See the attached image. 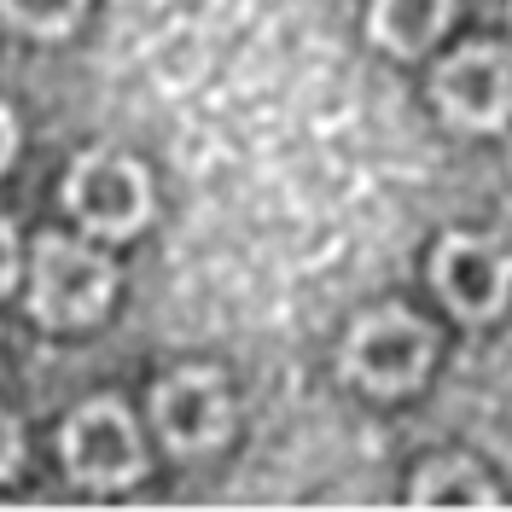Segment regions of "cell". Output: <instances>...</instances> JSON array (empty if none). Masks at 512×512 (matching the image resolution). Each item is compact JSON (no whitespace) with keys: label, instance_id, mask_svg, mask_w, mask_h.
Returning <instances> with one entry per match:
<instances>
[{"label":"cell","instance_id":"6da1fadb","mask_svg":"<svg viewBox=\"0 0 512 512\" xmlns=\"http://www.w3.org/2000/svg\"><path fill=\"white\" fill-rule=\"evenodd\" d=\"M111 291H117V274L99 251L76 245V239H59V233H47L35 245V280H30L35 320H47V326H94L105 315V303H111Z\"/></svg>","mask_w":512,"mask_h":512},{"label":"cell","instance_id":"7a4b0ae2","mask_svg":"<svg viewBox=\"0 0 512 512\" xmlns=\"http://www.w3.org/2000/svg\"><path fill=\"white\" fill-rule=\"evenodd\" d=\"M64 204H70V216L88 227V233H99V239H128V233H140L146 216H152V181H146V169L128 158V152L99 146L88 158H76L70 181H64Z\"/></svg>","mask_w":512,"mask_h":512},{"label":"cell","instance_id":"3957f363","mask_svg":"<svg viewBox=\"0 0 512 512\" xmlns=\"http://www.w3.org/2000/svg\"><path fill=\"white\" fill-rule=\"evenodd\" d=\"M431 367V326L414 320L408 309H373L355 320L350 344H344V373L367 384L373 396H402L414 390Z\"/></svg>","mask_w":512,"mask_h":512},{"label":"cell","instance_id":"277c9868","mask_svg":"<svg viewBox=\"0 0 512 512\" xmlns=\"http://www.w3.org/2000/svg\"><path fill=\"white\" fill-rule=\"evenodd\" d=\"M64 466L70 478L88 483V489H123L146 472V448H140V431L128 419L123 402L99 396L88 408H76L70 425H64Z\"/></svg>","mask_w":512,"mask_h":512},{"label":"cell","instance_id":"5b68a950","mask_svg":"<svg viewBox=\"0 0 512 512\" xmlns=\"http://www.w3.org/2000/svg\"><path fill=\"white\" fill-rule=\"evenodd\" d=\"M431 286L460 320H495L512 297V251L478 233H448L431 256Z\"/></svg>","mask_w":512,"mask_h":512},{"label":"cell","instance_id":"8992f818","mask_svg":"<svg viewBox=\"0 0 512 512\" xmlns=\"http://www.w3.org/2000/svg\"><path fill=\"white\" fill-rule=\"evenodd\" d=\"M152 419L175 454H210L233 431V402H227V384L216 373L187 367L152 390Z\"/></svg>","mask_w":512,"mask_h":512},{"label":"cell","instance_id":"52a82bcc","mask_svg":"<svg viewBox=\"0 0 512 512\" xmlns=\"http://www.w3.org/2000/svg\"><path fill=\"white\" fill-rule=\"evenodd\" d=\"M431 94L454 128H501L512 117V59L501 47H460Z\"/></svg>","mask_w":512,"mask_h":512},{"label":"cell","instance_id":"ba28073f","mask_svg":"<svg viewBox=\"0 0 512 512\" xmlns=\"http://www.w3.org/2000/svg\"><path fill=\"white\" fill-rule=\"evenodd\" d=\"M448 12H454V0H373L367 24H373V41L384 53L414 59L448 30Z\"/></svg>","mask_w":512,"mask_h":512},{"label":"cell","instance_id":"9c48e42d","mask_svg":"<svg viewBox=\"0 0 512 512\" xmlns=\"http://www.w3.org/2000/svg\"><path fill=\"white\" fill-rule=\"evenodd\" d=\"M495 483L466 460H431L414 478V507H495Z\"/></svg>","mask_w":512,"mask_h":512},{"label":"cell","instance_id":"30bf717a","mask_svg":"<svg viewBox=\"0 0 512 512\" xmlns=\"http://www.w3.org/2000/svg\"><path fill=\"white\" fill-rule=\"evenodd\" d=\"M88 0H0V18L24 35H64Z\"/></svg>","mask_w":512,"mask_h":512},{"label":"cell","instance_id":"8fae6325","mask_svg":"<svg viewBox=\"0 0 512 512\" xmlns=\"http://www.w3.org/2000/svg\"><path fill=\"white\" fill-rule=\"evenodd\" d=\"M18 460H24V425L12 414H0V483L18 472Z\"/></svg>","mask_w":512,"mask_h":512},{"label":"cell","instance_id":"7c38bea8","mask_svg":"<svg viewBox=\"0 0 512 512\" xmlns=\"http://www.w3.org/2000/svg\"><path fill=\"white\" fill-rule=\"evenodd\" d=\"M12 280H18V239H12V227L0 216V291H12Z\"/></svg>","mask_w":512,"mask_h":512},{"label":"cell","instance_id":"4fadbf2b","mask_svg":"<svg viewBox=\"0 0 512 512\" xmlns=\"http://www.w3.org/2000/svg\"><path fill=\"white\" fill-rule=\"evenodd\" d=\"M12 152H18V128H12V111L0 105V169L12 163Z\"/></svg>","mask_w":512,"mask_h":512}]
</instances>
